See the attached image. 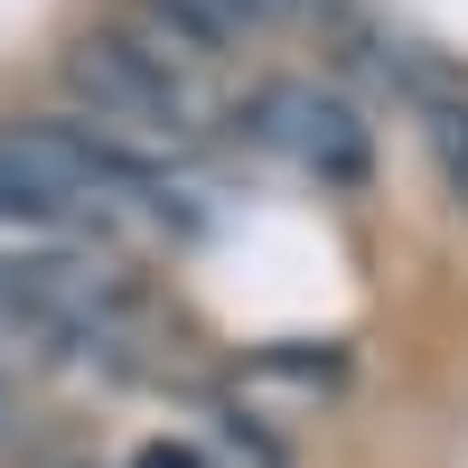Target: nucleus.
<instances>
[{
	"mask_svg": "<svg viewBox=\"0 0 468 468\" xmlns=\"http://www.w3.org/2000/svg\"><path fill=\"white\" fill-rule=\"evenodd\" d=\"M66 85L94 112V132L112 150H132V160H160V150L197 141V66L150 48L141 28H94L85 48L66 57Z\"/></svg>",
	"mask_w": 468,
	"mask_h": 468,
	"instance_id": "f257e3e1",
	"label": "nucleus"
},
{
	"mask_svg": "<svg viewBox=\"0 0 468 468\" xmlns=\"http://www.w3.org/2000/svg\"><path fill=\"white\" fill-rule=\"evenodd\" d=\"M253 141L282 150V160L300 178H319V187H356L366 178V122L328 85H300V75H282V85L253 94Z\"/></svg>",
	"mask_w": 468,
	"mask_h": 468,
	"instance_id": "f03ea898",
	"label": "nucleus"
},
{
	"mask_svg": "<svg viewBox=\"0 0 468 468\" xmlns=\"http://www.w3.org/2000/svg\"><path fill=\"white\" fill-rule=\"evenodd\" d=\"M403 94H412L421 141H431V160H441V187L468 207V94H459V85H441L431 66H403Z\"/></svg>",
	"mask_w": 468,
	"mask_h": 468,
	"instance_id": "7ed1b4c3",
	"label": "nucleus"
},
{
	"mask_svg": "<svg viewBox=\"0 0 468 468\" xmlns=\"http://www.w3.org/2000/svg\"><path fill=\"white\" fill-rule=\"evenodd\" d=\"M132 468H207V450H197V441H141Z\"/></svg>",
	"mask_w": 468,
	"mask_h": 468,
	"instance_id": "20e7f679",
	"label": "nucleus"
},
{
	"mask_svg": "<svg viewBox=\"0 0 468 468\" xmlns=\"http://www.w3.org/2000/svg\"><path fill=\"white\" fill-rule=\"evenodd\" d=\"M291 10H300V0H225V19L244 28V37H253V28H271V19H291Z\"/></svg>",
	"mask_w": 468,
	"mask_h": 468,
	"instance_id": "39448f33",
	"label": "nucleus"
}]
</instances>
